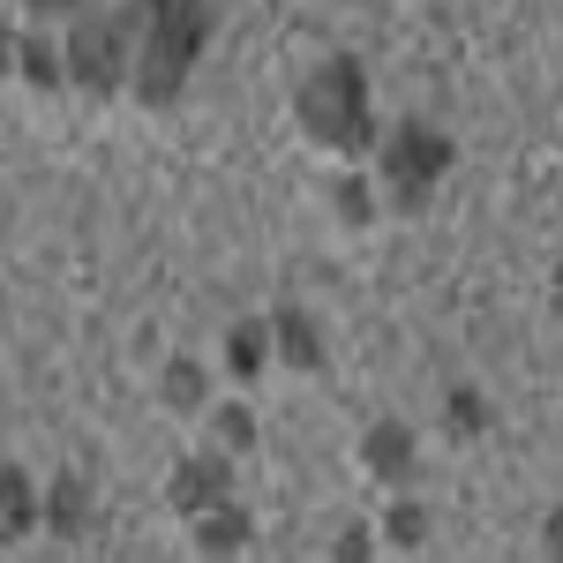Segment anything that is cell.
<instances>
[{
	"instance_id": "e0dca14e",
	"label": "cell",
	"mask_w": 563,
	"mask_h": 563,
	"mask_svg": "<svg viewBox=\"0 0 563 563\" xmlns=\"http://www.w3.org/2000/svg\"><path fill=\"white\" fill-rule=\"evenodd\" d=\"M556 308H563V271H556Z\"/></svg>"
},
{
	"instance_id": "4fadbf2b",
	"label": "cell",
	"mask_w": 563,
	"mask_h": 563,
	"mask_svg": "<svg viewBox=\"0 0 563 563\" xmlns=\"http://www.w3.org/2000/svg\"><path fill=\"white\" fill-rule=\"evenodd\" d=\"M384 533L398 541V549H421V533H429V519H421V504H398L384 519Z\"/></svg>"
},
{
	"instance_id": "6da1fadb",
	"label": "cell",
	"mask_w": 563,
	"mask_h": 563,
	"mask_svg": "<svg viewBox=\"0 0 563 563\" xmlns=\"http://www.w3.org/2000/svg\"><path fill=\"white\" fill-rule=\"evenodd\" d=\"M294 121H301V135L323 151V158H361V151L376 143L368 84H361V68H353L346 53H339V60H323V68L301 84V98H294Z\"/></svg>"
},
{
	"instance_id": "ba28073f",
	"label": "cell",
	"mask_w": 563,
	"mask_h": 563,
	"mask_svg": "<svg viewBox=\"0 0 563 563\" xmlns=\"http://www.w3.org/2000/svg\"><path fill=\"white\" fill-rule=\"evenodd\" d=\"M84 519H90V488L76 474H60V481H53V496H45V526L76 541V533H84Z\"/></svg>"
},
{
	"instance_id": "9c48e42d",
	"label": "cell",
	"mask_w": 563,
	"mask_h": 563,
	"mask_svg": "<svg viewBox=\"0 0 563 563\" xmlns=\"http://www.w3.org/2000/svg\"><path fill=\"white\" fill-rule=\"evenodd\" d=\"M271 339H278V361H294V368H316V361H323V346H316V323H308L301 308H278Z\"/></svg>"
},
{
	"instance_id": "8fae6325",
	"label": "cell",
	"mask_w": 563,
	"mask_h": 563,
	"mask_svg": "<svg viewBox=\"0 0 563 563\" xmlns=\"http://www.w3.org/2000/svg\"><path fill=\"white\" fill-rule=\"evenodd\" d=\"M225 361H233V376H256L263 361H271V331H263V323H233V339H225Z\"/></svg>"
},
{
	"instance_id": "7c38bea8",
	"label": "cell",
	"mask_w": 563,
	"mask_h": 563,
	"mask_svg": "<svg viewBox=\"0 0 563 563\" xmlns=\"http://www.w3.org/2000/svg\"><path fill=\"white\" fill-rule=\"evenodd\" d=\"M166 406L174 413H203V368L196 361H174L166 368Z\"/></svg>"
},
{
	"instance_id": "2e32d148",
	"label": "cell",
	"mask_w": 563,
	"mask_h": 563,
	"mask_svg": "<svg viewBox=\"0 0 563 563\" xmlns=\"http://www.w3.org/2000/svg\"><path fill=\"white\" fill-rule=\"evenodd\" d=\"M549 549H556V556H563V511H556V519H549Z\"/></svg>"
},
{
	"instance_id": "9a60e30c",
	"label": "cell",
	"mask_w": 563,
	"mask_h": 563,
	"mask_svg": "<svg viewBox=\"0 0 563 563\" xmlns=\"http://www.w3.org/2000/svg\"><path fill=\"white\" fill-rule=\"evenodd\" d=\"M339 563H368V533H361V526L339 533Z\"/></svg>"
},
{
	"instance_id": "3957f363",
	"label": "cell",
	"mask_w": 563,
	"mask_h": 563,
	"mask_svg": "<svg viewBox=\"0 0 563 563\" xmlns=\"http://www.w3.org/2000/svg\"><path fill=\"white\" fill-rule=\"evenodd\" d=\"M443 174H451V135L429 129V121L390 129L384 151H376V196H384L390 211H421L443 188Z\"/></svg>"
},
{
	"instance_id": "8992f818",
	"label": "cell",
	"mask_w": 563,
	"mask_h": 563,
	"mask_svg": "<svg viewBox=\"0 0 563 563\" xmlns=\"http://www.w3.org/2000/svg\"><path fill=\"white\" fill-rule=\"evenodd\" d=\"M31 526H45L38 488L23 481V466H8V459H0V549H8V541H23Z\"/></svg>"
},
{
	"instance_id": "5bb4252c",
	"label": "cell",
	"mask_w": 563,
	"mask_h": 563,
	"mask_svg": "<svg viewBox=\"0 0 563 563\" xmlns=\"http://www.w3.org/2000/svg\"><path fill=\"white\" fill-rule=\"evenodd\" d=\"M451 421H459L466 435L481 429V398H474V390H459V398H451Z\"/></svg>"
},
{
	"instance_id": "52a82bcc",
	"label": "cell",
	"mask_w": 563,
	"mask_h": 563,
	"mask_svg": "<svg viewBox=\"0 0 563 563\" xmlns=\"http://www.w3.org/2000/svg\"><path fill=\"white\" fill-rule=\"evenodd\" d=\"M361 466H368V481H413V435L398 429V421L368 429V443H361Z\"/></svg>"
},
{
	"instance_id": "30bf717a",
	"label": "cell",
	"mask_w": 563,
	"mask_h": 563,
	"mask_svg": "<svg viewBox=\"0 0 563 563\" xmlns=\"http://www.w3.org/2000/svg\"><path fill=\"white\" fill-rule=\"evenodd\" d=\"M196 549H203V556H241V549H249V519H241L233 504L211 511V519L196 526Z\"/></svg>"
},
{
	"instance_id": "7a4b0ae2",
	"label": "cell",
	"mask_w": 563,
	"mask_h": 563,
	"mask_svg": "<svg viewBox=\"0 0 563 563\" xmlns=\"http://www.w3.org/2000/svg\"><path fill=\"white\" fill-rule=\"evenodd\" d=\"M203 38H211V15H196V8H151L143 23H135V68H129V90L143 106H174L180 84L196 76V60H203Z\"/></svg>"
},
{
	"instance_id": "277c9868",
	"label": "cell",
	"mask_w": 563,
	"mask_h": 563,
	"mask_svg": "<svg viewBox=\"0 0 563 563\" xmlns=\"http://www.w3.org/2000/svg\"><path fill=\"white\" fill-rule=\"evenodd\" d=\"M60 68H68L76 90L113 98L135 68V15H76V31L60 45Z\"/></svg>"
},
{
	"instance_id": "5b68a950",
	"label": "cell",
	"mask_w": 563,
	"mask_h": 563,
	"mask_svg": "<svg viewBox=\"0 0 563 563\" xmlns=\"http://www.w3.org/2000/svg\"><path fill=\"white\" fill-rule=\"evenodd\" d=\"M166 504H174L188 526H203L211 511H225V504H233V466H225V459H211V451H203V459H180L174 481H166Z\"/></svg>"
}]
</instances>
